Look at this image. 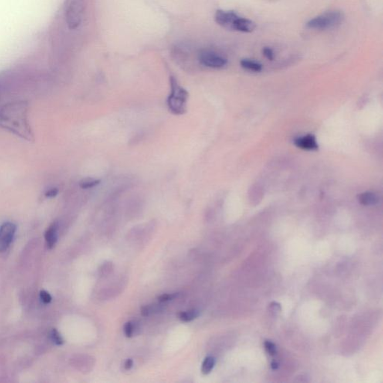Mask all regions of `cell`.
Listing matches in <instances>:
<instances>
[{"instance_id": "3", "label": "cell", "mask_w": 383, "mask_h": 383, "mask_svg": "<svg viewBox=\"0 0 383 383\" xmlns=\"http://www.w3.org/2000/svg\"><path fill=\"white\" fill-rule=\"evenodd\" d=\"M344 14L341 11L337 10L326 11L322 15L311 19L306 24V26L309 29L317 30L332 29L340 25L344 21Z\"/></svg>"}, {"instance_id": "19", "label": "cell", "mask_w": 383, "mask_h": 383, "mask_svg": "<svg viewBox=\"0 0 383 383\" xmlns=\"http://www.w3.org/2000/svg\"><path fill=\"white\" fill-rule=\"evenodd\" d=\"M179 294L180 293H165V294H162L159 296L157 299H158L160 303H166V302H168V301L176 299L177 296H179Z\"/></svg>"}, {"instance_id": "7", "label": "cell", "mask_w": 383, "mask_h": 383, "mask_svg": "<svg viewBox=\"0 0 383 383\" xmlns=\"http://www.w3.org/2000/svg\"><path fill=\"white\" fill-rule=\"evenodd\" d=\"M238 17V14L235 11L218 10L215 12V21L221 26L226 29H232L234 22Z\"/></svg>"}, {"instance_id": "11", "label": "cell", "mask_w": 383, "mask_h": 383, "mask_svg": "<svg viewBox=\"0 0 383 383\" xmlns=\"http://www.w3.org/2000/svg\"><path fill=\"white\" fill-rule=\"evenodd\" d=\"M358 201L364 206H374L380 201L378 195L371 192H365L358 195Z\"/></svg>"}, {"instance_id": "15", "label": "cell", "mask_w": 383, "mask_h": 383, "mask_svg": "<svg viewBox=\"0 0 383 383\" xmlns=\"http://www.w3.org/2000/svg\"><path fill=\"white\" fill-rule=\"evenodd\" d=\"M100 180L92 179V178H86L83 180L79 183V187L82 189H90L96 187L100 184Z\"/></svg>"}, {"instance_id": "13", "label": "cell", "mask_w": 383, "mask_h": 383, "mask_svg": "<svg viewBox=\"0 0 383 383\" xmlns=\"http://www.w3.org/2000/svg\"><path fill=\"white\" fill-rule=\"evenodd\" d=\"M215 364V359L214 357H208L204 359L201 366V373L204 375H208L212 371Z\"/></svg>"}, {"instance_id": "22", "label": "cell", "mask_w": 383, "mask_h": 383, "mask_svg": "<svg viewBox=\"0 0 383 383\" xmlns=\"http://www.w3.org/2000/svg\"><path fill=\"white\" fill-rule=\"evenodd\" d=\"M58 194H59V190H58V188H56V187H53V188H50L47 190L46 192H45V196L47 198H52L57 196Z\"/></svg>"}, {"instance_id": "21", "label": "cell", "mask_w": 383, "mask_h": 383, "mask_svg": "<svg viewBox=\"0 0 383 383\" xmlns=\"http://www.w3.org/2000/svg\"><path fill=\"white\" fill-rule=\"evenodd\" d=\"M262 51H263V56H264L268 60L272 61L274 59V52H273V50H272L270 48L266 47V48H263V50Z\"/></svg>"}, {"instance_id": "24", "label": "cell", "mask_w": 383, "mask_h": 383, "mask_svg": "<svg viewBox=\"0 0 383 383\" xmlns=\"http://www.w3.org/2000/svg\"><path fill=\"white\" fill-rule=\"evenodd\" d=\"M271 367H272V368L273 369V370H276V369L279 367V363L276 362V361H273L272 362V364H271Z\"/></svg>"}, {"instance_id": "14", "label": "cell", "mask_w": 383, "mask_h": 383, "mask_svg": "<svg viewBox=\"0 0 383 383\" xmlns=\"http://www.w3.org/2000/svg\"><path fill=\"white\" fill-rule=\"evenodd\" d=\"M200 315V311L197 309H192V310L187 311L181 312L179 314V318L181 321L187 322L192 321L195 320Z\"/></svg>"}, {"instance_id": "18", "label": "cell", "mask_w": 383, "mask_h": 383, "mask_svg": "<svg viewBox=\"0 0 383 383\" xmlns=\"http://www.w3.org/2000/svg\"><path fill=\"white\" fill-rule=\"evenodd\" d=\"M264 347L266 350V353L269 355V356H275L277 353V349H276V346L275 345L274 343H272L270 340H266L264 342Z\"/></svg>"}, {"instance_id": "5", "label": "cell", "mask_w": 383, "mask_h": 383, "mask_svg": "<svg viewBox=\"0 0 383 383\" xmlns=\"http://www.w3.org/2000/svg\"><path fill=\"white\" fill-rule=\"evenodd\" d=\"M16 231V225L12 222H5L0 226V252H5L8 249Z\"/></svg>"}, {"instance_id": "10", "label": "cell", "mask_w": 383, "mask_h": 383, "mask_svg": "<svg viewBox=\"0 0 383 383\" xmlns=\"http://www.w3.org/2000/svg\"><path fill=\"white\" fill-rule=\"evenodd\" d=\"M58 229L59 225L55 222L48 228L45 232V240L48 249H52L58 240Z\"/></svg>"}, {"instance_id": "12", "label": "cell", "mask_w": 383, "mask_h": 383, "mask_svg": "<svg viewBox=\"0 0 383 383\" xmlns=\"http://www.w3.org/2000/svg\"><path fill=\"white\" fill-rule=\"evenodd\" d=\"M240 65L244 69L254 72H262L263 69V66L259 62L251 60V59H242L240 62Z\"/></svg>"}, {"instance_id": "23", "label": "cell", "mask_w": 383, "mask_h": 383, "mask_svg": "<svg viewBox=\"0 0 383 383\" xmlns=\"http://www.w3.org/2000/svg\"><path fill=\"white\" fill-rule=\"evenodd\" d=\"M133 365V360H132L131 359H127V361H125V363H124V369H125L126 371H129V370H130V369L132 368Z\"/></svg>"}, {"instance_id": "9", "label": "cell", "mask_w": 383, "mask_h": 383, "mask_svg": "<svg viewBox=\"0 0 383 383\" xmlns=\"http://www.w3.org/2000/svg\"><path fill=\"white\" fill-rule=\"evenodd\" d=\"M255 28H256V24H255V22L251 21V20L247 19V18H241V17L238 16V18L234 22L232 30L249 33V32H253Z\"/></svg>"}, {"instance_id": "17", "label": "cell", "mask_w": 383, "mask_h": 383, "mask_svg": "<svg viewBox=\"0 0 383 383\" xmlns=\"http://www.w3.org/2000/svg\"><path fill=\"white\" fill-rule=\"evenodd\" d=\"M136 326L135 323L132 321L127 322L124 325V334L127 337H133V335L136 333Z\"/></svg>"}, {"instance_id": "16", "label": "cell", "mask_w": 383, "mask_h": 383, "mask_svg": "<svg viewBox=\"0 0 383 383\" xmlns=\"http://www.w3.org/2000/svg\"><path fill=\"white\" fill-rule=\"evenodd\" d=\"M49 337H50V340H52V343L56 344V345L61 346L64 344L63 337H62L60 333L56 329L52 330V331L50 332V334H49Z\"/></svg>"}, {"instance_id": "2", "label": "cell", "mask_w": 383, "mask_h": 383, "mask_svg": "<svg viewBox=\"0 0 383 383\" xmlns=\"http://www.w3.org/2000/svg\"><path fill=\"white\" fill-rule=\"evenodd\" d=\"M171 94L167 100L168 109L173 114L184 115L187 112V101L189 93L186 89L179 86L175 78L170 77Z\"/></svg>"}, {"instance_id": "8", "label": "cell", "mask_w": 383, "mask_h": 383, "mask_svg": "<svg viewBox=\"0 0 383 383\" xmlns=\"http://www.w3.org/2000/svg\"><path fill=\"white\" fill-rule=\"evenodd\" d=\"M293 143L296 147L303 150H317L319 147L315 136L311 134L298 137L295 139Z\"/></svg>"}, {"instance_id": "1", "label": "cell", "mask_w": 383, "mask_h": 383, "mask_svg": "<svg viewBox=\"0 0 383 383\" xmlns=\"http://www.w3.org/2000/svg\"><path fill=\"white\" fill-rule=\"evenodd\" d=\"M28 103L24 100L11 102L0 109V127L27 141L35 140L28 120Z\"/></svg>"}, {"instance_id": "4", "label": "cell", "mask_w": 383, "mask_h": 383, "mask_svg": "<svg viewBox=\"0 0 383 383\" xmlns=\"http://www.w3.org/2000/svg\"><path fill=\"white\" fill-rule=\"evenodd\" d=\"M85 5V0H69L65 10V21L72 30L77 29L82 24Z\"/></svg>"}, {"instance_id": "20", "label": "cell", "mask_w": 383, "mask_h": 383, "mask_svg": "<svg viewBox=\"0 0 383 383\" xmlns=\"http://www.w3.org/2000/svg\"><path fill=\"white\" fill-rule=\"evenodd\" d=\"M40 299L44 304H49L52 301V296L46 290H42L40 292Z\"/></svg>"}, {"instance_id": "6", "label": "cell", "mask_w": 383, "mask_h": 383, "mask_svg": "<svg viewBox=\"0 0 383 383\" xmlns=\"http://www.w3.org/2000/svg\"><path fill=\"white\" fill-rule=\"evenodd\" d=\"M199 61L201 65L215 69L223 68L228 63L227 59L220 55L207 50L202 51L200 53Z\"/></svg>"}]
</instances>
